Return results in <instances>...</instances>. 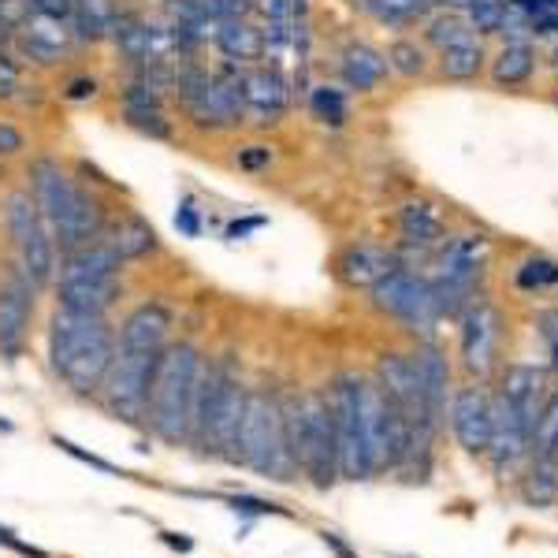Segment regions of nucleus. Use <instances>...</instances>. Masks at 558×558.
Here are the masks:
<instances>
[{"instance_id": "nucleus-12", "label": "nucleus", "mask_w": 558, "mask_h": 558, "mask_svg": "<svg viewBox=\"0 0 558 558\" xmlns=\"http://www.w3.org/2000/svg\"><path fill=\"white\" fill-rule=\"evenodd\" d=\"M186 112L197 128L223 131L246 120V101H242V75L239 71H223V75H209L205 86L194 97H186Z\"/></svg>"}, {"instance_id": "nucleus-33", "label": "nucleus", "mask_w": 558, "mask_h": 558, "mask_svg": "<svg viewBox=\"0 0 558 558\" xmlns=\"http://www.w3.org/2000/svg\"><path fill=\"white\" fill-rule=\"evenodd\" d=\"M384 57H387V68L399 71V75H407V78H417V75H425V71H428V52H425V45H417L413 38L391 41V49H387Z\"/></svg>"}, {"instance_id": "nucleus-51", "label": "nucleus", "mask_w": 558, "mask_h": 558, "mask_svg": "<svg viewBox=\"0 0 558 558\" xmlns=\"http://www.w3.org/2000/svg\"><path fill=\"white\" fill-rule=\"evenodd\" d=\"M265 220H246V223H231L228 228V239H239V235H246V231H254V228H260Z\"/></svg>"}, {"instance_id": "nucleus-8", "label": "nucleus", "mask_w": 558, "mask_h": 558, "mask_svg": "<svg viewBox=\"0 0 558 558\" xmlns=\"http://www.w3.org/2000/svg\"><path fill=\"white\" fill-rule=\"evenodd\" d=\"M357 399H362V439L368 473H380L387 465H402L410 458V425L402 421V413L384 399L380 384L362 380Z\"/></svg>"}, {"instance_id": "nucleus-41", "label": "nucleus", "mask_w": 558, "mask_h": 558, "mask_svg": "<svg viewBox=\"0 0 558 558\" xmlns=\"http://www.w3.org/2000/svg\"><path fill=\"white\" fill-rule=\"evenodd\" d=\"M525 26H529V34H536V38H555L558 34V4L539 8V12H529Z\"/></svg>"}, {"instance_id": "nucleus-11", "label": "nucleus", "mask_w": 558, "mask_h": 558, "mask_svg": "<svg viewBox=\"0 0 558 558\" xmlns=\"http://www.w3.org/2000/svg\"><path fill=\"white\" fill-rule=\"evenodd\" d=\"M373 305L380 313H391L410 328L428 331L432 324L439 320V305L436 294H432V283L425 276L410 272V268H395L391 276H384L380 283L373 287Z\"/></svg>"}, {"instance_id": "nucleus-28", "label": "nucleus", "mask_w": 558, "mask_h": 558, "mask_svg": "<svg viewBox=\"0 0 558 558\" xmlns=\"http://www.w3.org/2000/svg\"><path fill=\"white\" fill-rule=\"evenodd\" d=\"M399 231L410 246H436L444 239V220L428 202H407L399 209Z\"/></svg>"}, {"instance_id": "nucleus-5", "label": "nucleus", "mask_w": 558, "mask_h": 558, "mask_svg": "<svg viewBox=\"0 0 558 558\" xmlns=\"http://www.w3.org/2000/svg\"><path fill=\"white\" fill-rule=\"evenodd\" d=\"M287 421V447H291L294 465L310 476L317 488H331L339 476V447L336 425H331V402L324 395H302V399L283 402Z\"/></svg>"}, {"instance_id": "nucleus-30", "label": "nucleus", "mask_w": 558, "mask_h": 558, "mask_svg": "<svg viewBox=\"0 0 558 558\" xmlns=\"http://www.w3.org/2000/svg\"><path fill=\"white\" fill-rule=\"evenodd\" d=\"M484 45L476 38H465L458 45H447L444 52H439V75L451 78V83H470L484 71Z\"/></svg>"}, {"instance_id": "nucleus-46", "label": "nucleus", "mask_w": 558, "mask_h": 558, "mask_svg": "<svg viewBox=\"0 0 558 558\" xmlns=\"http://www.w3.org/2000/svg\"><path fill=\"white\" fill-rule=\"evenodd\" d=\"M52 444H57L60 447V451H64V454H71V458H78V462H86V465H94V470H101V473H116L112 470V465H108V462H101V458H94V454H86V451H78V447L75 444H71V439H52Z\"/></svg>"}, {"instance_id": "nucleus-22", "label": "nucleus", "mask_w": 558, "mask_h": 558, "mask_svg": "<svg viewBox=\"0 0 558 558\" xmlns=\"http://www.w3.org/2000/svg\"><path fill=\"white\" fill-rule=\"evenodd\" d=\"M123 294V283L120 276L112 279H60L57 283V302L64 310H75V313H97L105 317Z\"/></svg>"}, {"instance_id": "nucleus-39", "label": "nucleus", "mask_w": 558, "mask_h": 558, "mask_svg": "<svg viewBox=\"0 0 558 558\" xmlns=\"http://www.w3.org/2000/svg\"><path fill=\"white\" fill-rule=\"evenodd\" d=\"M20 49H23V57H31L34 64H41V68H52L68 57V45H52V41L31 38V34H20Z\"/></svg>"}, {"instance_id": "nucleus-21", "label": "nucleus", "mask_w": 558, "mask_h": 558, "mask_svg": "<svg viewBox=\"0 0 558 558\" xmlns=\"http://www.w3.org/2000/svg\"><path fill=\"white\" fill-rule=\"evenodd\" d=\"M410 357H413V368H417L421 387H425V402H428L432 425H439V421L447 417V384H451V368H447L444 350H439L428 339V343H421Z\"/></svg>"}, {"instance_id": "nucleus-34", "label": "nucleus", "mask_w": 558, "mask_h": 558, "mask_svg": "<svg viewBox=\"0 0 558 558\" xmlns=\"http://www.w3.org/2000/svg\"><path fill=\"white\" fill-rule=\"evenodd\" d=\"M510 12H514L510 0H476L473 8H465V20H470L473 34H502Z\"/></svg>"}, {"instance_id": "nucleus-20", "label": "nucleus", "mask_w": 558, "mask_h": 558, "mask_svg": "<svg viewBox=\"0 0 558 558\" xmlns=\"http://www.w3.org/2000/svg\"><path fill=\"white\" fill-rule=\"evenodd\" d=\"M488 265V239L484 235H458L444 242L436 257V276L432 279H451V283H476V276Z\"/></svg>"}, {"instance_id": "nucleus-53", "label": "nucleus", "mask_w": 558, "mask_h": 558, "mask_svg": "<svg viewBox=\"0 0 558 558\" xmlns=\"http://www.w3.org/2000/svg\"><path fill=\"white\" fill-rule=\"evenodd\" d=\"M547 458H551V465L558 470V436H555V447H551V454H547Z\"/></svg>"}, {"instance_id": "nucleus-55", "label": "nucleus", "mask_w": 558, "mask_h": 558, "mask_svg": "<svg viewBox=\"0 0 558 558\" xmlns=\"http://www.w3.org/2000/svg\"><path fill=\"white\" fill-rule=\"evenodd\" d=\"M4 38H8V26H4V23H0V45H4Z\"/></svg>"}, {"instance_id": "nucleus-2", "label": "nucleus", "mask_w": 558, "mask_h": 558, "mask_svg": "<svg viewBox=\"0 0 558 558\" xmlns=\"http://www.w3.org/2000/svg\"><path fill=\"white\" fill-rule=\"evenodd\" d=\"M202 354L191 343L165 347L153 368L149 402H146V425L153 436L165 444H186L194 428L197 407V380H202Z\"/></svg>"}, {"instance_id": "nucleus-49", "label": "nucleus", "mask_w": 558, "mask_h": 558, "mask_svg": "<svg viewBox=\"0 0 558 558\" xmlns=\"http://www.w3.org/2000/svg\"><path fill=\"white\" fill-rule=\"evenodd\" d=\"M97 94V83L94 78H75V83L68 86V97L71 101H86V97H94Z\"/></svg>"}, {"instance_id": "nucleus-48", "label": "nucleus", "mask_w": 558, "mask_h": 558, "mask_svg": "<svg viewBox=\"0 0 558 558\" xmlns=\"http://www.w3.org/2000/svg\"><path fill=\"white\" fill-rule=\"evenodd\" d=\"M20 149H23V134L12 123H0V157H12Z\"/></svg>"}, {"instance_id": "nucleus-19", "label": "nucleus", "mask_w": 558, "mask_h": 558, "mask_svg": "<svg viewBox=\"0 0 558 558\" xmlns=\"http://www.w3.org/2000/svg\"><path fill=\"white\" fill-rule=\"evenodd\" d=\"M544 391H547L544 368H536V365H510L507 373H502L499 395L521 413V421H525V425L533 428V432H536L539 413H544Z\"/></svg>"}, {"instance_id": "nucleus-1", "label": "nucleus", "mask_w": 558, "mask_h": 558, "mask_svg": "<svg viewBox=\"0 0 558 558\" xmlns=\"http://www.w3.org/2000/svg\"><path fill=\"white\" fill-rule=\"evenodd\" d=\"M116 357V331L97 313H75L60 305L49 324V362L52 373L71 391L97 395Z\"/></svg>"}, {"instance_id": "nucleus-15", "label": "nucleus", "mask_w": 558, "mask_h": 558, "mask_svg": "<svg viewBox=\"0 0 558 558\" xmlns=\"http://www.w3.org/2000/svg\"><path fill=\"white\" fill-rule=\"evenodd\" d=\"M529 444H533V428L521 421V413L510 407L502 395L492 399V439H488V454L495 470H510L518 458H525Z\"/></svg>"}, {"instance_id": "nucleus-26", "label": "nucleus", "mask_w": 558, "mask_h": 558, "mask_svg": "<svg viewBox=\"0 0 558 558\" xmlns=\"http://www.w3.org/2000/svg\"><path fill=\"white\" fill-rule=\"evenodd\" d=\"M213 38H216V49L228 60H235V64H250V60H260L268 52L265 31H257L250 20H223L216 26Z\"/></svg>"}, {"instance_id": "nucleus-50", "label": "nucleus", "mask_w": 558, "mask_h": 558, "mask_svg": "<svg viewBox=\"0 0 558 558\" xmlns=\"http://www.w3.org/2000/svg\"><path fill=\"white\" fill-rule=\"evenodd\" d=\"M510 4H514L521 15H529V12H539V8H551V4H558V0H510Z\"/></svg>"}, {"instance_id": "nucleus-24", "label": "nucleus", "mask_w": 558, "mask_h": 558, "mask_svg": "<svg viewBox=\"0 0 558 558\" xmlns=\"http://www.w3.org/2000/svg\"><path fill=\"white\" fill-rule=\"evenodd\" d=\"M387 57L380 49H373V45L365 41H350L343 49V57H339V75H343V83L350 89H357V94H368V89H376L387 78Z\"/></svg>"}, {"instance_id": "nucleus-43", "label": "nucleus", "mask_w": 558, "mask_h": 558, "mask_svg": "<svg viewBox=\"0 0 558 558\" xmlns=\"http://www.w3.org/2000/svg\"><path fill=\"white\" fill-rule=\"evenodd\" d=\"M539 336H544L547 350H551V368L558 373V313H544L539 317Z\"/></svg>"}, {"instance_id": "nucleus-25", "label": "nucleus", "mask_w": 558, "mask_h": 558, "mask_svg": "<svg viewBox=\"0 0 558 558\" xmlns=\"http://www.w3.org/2000/svg\"><path fill=\"white\" fill-rule=\"evenodd\" d=\"M123 272V257L105 239H94L86 246L71 250L60 268V279H112Z\"/></svg>"}, {"instance_id": "nucleus-10", "label": "nucleus", "mask_w": 558, "mask_h": 558, "mask_svg": "<svg viewBox=\"0 0 558 558\" xmlns=\"http://www.w3.org/2000/svg\"><path fill=\"white\" fill-rule=\"evenodd\" d=\"M362 376L347 373L331 387V425H336V447H339V476L357 481L368 476L365 439H362V399H357Z\"/></svg>"}, {"instance_id": "nucleus-4", "label": "nucleus", "mask_w": 558, "mask_h": 558, "mask_svg": "<svg viewBox=\"0 0 558 558\" xmlns=\"http://www.w3.org/2000/svg\"><path fill=\"white\" fill-rule=\"evenodd\" d=\"M246 410V391L228 365H202L191 444L213 458H235V439Z\"/></svg>"}, {"instance_id": "nucleus-17", "label": "nucleus", "mask_w": 558, "mask_h": 558, "mask_svg": "<svg viewBox=\"0 0 558 558\" xmlns=\"http://www.w3.org/2000/svg\"><path fill=\"white\" fill-rule=\"evenodd\" d=\"M168 336H172V310L160 302H146L123 320L120 328V343L123 350H149V354H160L168 347Z\"/></svg>"}, {"instance_id": "nucleus-54", "label": "nucleus", "mask_w": 558, "mask_h": 558, "mask_svg": "<svg viewBox=\"0 0 558 558\" xmlns=\"http://www.w3.org/2000/svg\"><path fill=\"white\" fill-rule=\"evenodd\" d=\"M551 68L558 71V45H555V52H551Z\"/></svg>"}, {"instance_id": "nucleus-9", "label": "nucleus", "mask_w": 558, "mask_h": 558, "mask_svg": "<svg viewBox=\"0 0 558 558\" xmlns=\"http://www.w3.org/2000/svg\"><path fill=\"white\" fill-rule=\"evenodd\" d=\"M157 357L160 354H149V350L116 347V357H112V365H108V376L101 384V399H105V407L120 421H128V425L146 421V402H149V384H153Z\"/></svg>"}, {"instance_id": "nucleus-40", "label": "nucleus", "mask_w": 558, "mask_h": 558, "mask_svg": "<svg viewBox=\"0 0 558 558\" xmlns=\"http://www.w3.org/2000/svg\"><path fill=\"white\" fill-rule=\"evenodd\" d=\"M123 112H128L131 128L146 131V134H153V138H168V134H172V128H168V120H165V112H160V108H123Z\"/></svg>"}, {"instance_id": "nucleus-14", "label": "nucleus", "mask_w": 558, "mask_h": 558, "mask_svg": "<svg viewBox=\"0 0 558 558\" xmlns=\"http://www.w3.org/2000/svg\"><path fill=\"white\" fill-rule=\"evenodd\" d=\"M34 291L38 287L26 279L23 268H12L0 283V354L15 357L26 343V328L34 317Z\"/></svg>"}, {"instance_id": "nucleus-6", "label": "nucleus", "mask_w": 558, "mask_h": 558, "mask_svg": "<svg viewBox=\"0 0 558 558\" xmlns=\"http://www.w3.org/2000/svg\"><path fill=\"white\" fill-rule=\"evenodd\" d=\"M235 462L250 465L260 476H272V481H291L294 458L291 447H287L283 402H276L272 395H246V410H242V425L235 439Z\"/></svg>"}, {"instance_id": "nucleus-52", "label": "nucleus", "mask_w": 558, "mask_h": 558, "mask_svg": "<svg viewBox=\"0 0 558 558\" xmlns=\"http://www.w3.org/2000/svg\"><path fill=\"white\" fill-rule=\"evenodd\" d=\"M476 0H436V8H447V12H465V8H473Z\"/></svg>"}, {"instance_id": "nucleus-37", "label": "nucleus", "mask_w": 558, "mask_h": 558, "mask_svg": "<svg viewBox=\"0 0 558 558\" xmlns=\"http://www.w3.org/2000/svg\"><path fill=\"white\" fill-rule=\"evenodd\" d=\"M518 287L521 291H544V287H555L558 283V265L547 257H529L525 265L518 268Z\"/></svg>"}, {"instance_id": "nucleus-7", "label": "nucleus", "mask_w": 558, "mask_h": 558, "mask_svg": "<svg viewBox=\"0 0 558 558\" xmlns=\"http://www.w3.org/2000/svg\"><path fill=\"white\" fill-rule=\"evenodd\" d=\"M4 220L12 231V242L20 250V268L34 287H49L57 276V242L38 209L31 191H15L4 202Z\"/></svg>"}, {"instance_id": "nucleus-29", "label": "nucleus", "mask_w": 558, "mask_h": 558, "mask_svg": "<svg viewBox=\"0 0 558 558\" xmlns=\"http://www.w3.org/2000/svg\"><path fill=\"white\" fill-rule=\"evenodd\" d=\"M105 242L123 260H134V257H146L149 250H157V231H153L142 216H123V220L105 235Z\"/></svg>"}, {"instance_id": "nucleus-42", "label": "nucleus", "mask_w": 558, "mask_h": 558, "mask_svg": "<svg viewBox=\"0 0 558 558\" xmlns=\"http://www.w3.org/2000/svg\"><path fill=\"white\" fill-rule=\"evenodd\" d=\"M75 4L78 0H26V8H34V12H45V15H57V20L71 23V15H75Z\"/></svg>"}, {"instance_id": "nucleus-16", "label": "nucleus", "mask_w": 558, "mask_h": 558, "mask_svg": "<svg viewBox=\"0 0 558 558\" xmlns=\"http://www.w3.org/2000/svg\"><path fill=\"white\" fill-rule=\"evenodd\" d=\"M451 425L458 444L470 454H484L492 439V399L481 391V387H465V391L454 395L451 407Z\"/></svg>"}, {"instance_id": "nucleus-23", "label": "nucleus", "mask_w": 558, "mask_h": 558, "mask_svg": "<svg viewBox=\"0 0 558 558\" xmlns=\"http://www.w3.org/2000/svg\"><path fill=\"white\" fill-rule=\"evenodd\" d=\"M336 268L347 287H368L373 291L384 276H391L399 268V254H387L380 246H350L339 254Z\"/></svg>"}, {"instance_id": "nucleus-3", "label": "nucleus", "mask_w": 558, "mask_h": 558, "mask_svg": "<svg viewBox=\"0 0 558 558\" xmlns=\"http://www.w3.org/2000/svg\"><path fill=\"white\" fill-rule=\"evenodd\" d=\"M31 197L38 202L45 223H49L52 239L60 242L64 254L101 239V205L57 160L38 157L31 165Z\"/></svg>"}, {"instance_id": "nucleus-38", "label": "nucleus", "mask_w": 558, "mask_h": 558, "mask_svg": "<svg viewBox=\"0 0 558 558\" xmlns=\"http://www.w3.org/2000/svg\"><path fill=\"white\" fill-rule=\"evenodd\" d=\"M257 0H194L197 15H205V20L213 23H223V20H246L250 12H254Z\"/></svg>"}, {"instance_id": "nucleus-44", "label": "nucleus", "mask_w": 558, "mask_h": 558, "mask_svg": "<svg viewBox=\"0 0 558 558\" xmlns=\"http://www.w3.org/2000/svg\"><path fill=\"white\" fill-rule=\"evenodd\" d=\"M175 228L183 231L186 239H197V235H202V220H197V209H194L191 202L179 205V213H175Z\"/></svg>"}, {"instance_id": "nucleus-36", "label": "nucleus", "mask_w": 558, "mask_h": 558, "mask_svg": "<svg viewBox=\"0 0 558 558\" xmlns=\"http://www.w3.org/2000/svg\"><path fill=\"white\" fill-rule=\"evenodd\" d=\"M310 108H313V116H317L320 123H331V128H339V123L347 120V97H343V89H336V86H317V89H313Z\"/></svg>"}, {"instance_id": "nucleus-32", "label": "nucleus", "mask_w": 558, "mask_h": 558, "mask_svg": "<svg viewBox=\"0 0 558 558\" xmlns=\"http://www.w3.org/2000/svg\"><path fill=\"white\" fill-rule=\"evenodd\" d=\"M465 38H473V31H470V20H465L462 12H447L444 8V12H436L425 20V41L432 45V49L444 52L447 45H458Z\"/></svg>"}, {"instance_id": "nucleus-47", "label": "nucleus", "mask_w": 558, "mask_h": 558, "mask_svg": "<svg viewBox=\"0 0 558 558\" xmlns=\"http://www.w3.org/2000/svg\"><path fill=\"white\" fill-rule=\"evenodd\" d=\"M20 89V68L8 57H0V97H12Z\"/></svg>"}, {"instance_id": "nucleus-13", "label": "nucleus", "mask_w": 558, "mask_h": 558, "mask_svg": "<svg viewBox=\"0 0 558 558\" xmlns=\"http://www.w3.org/2000/svg\"><path fill=\"white\" fill-rule=\"evenodd\" d=\"M502 317L492 302H473L462 317V362L473 376H488L499 354Z\"/></svg>"}, {"instance_id": "nucleus-27", "label": "nucleus", "mask_w": 558, "mask_h": 558, "mask_svg": "<svg viewBox=\"0 0 558 558\" xmlns=\"http://www.w3.org/2000/svg\"><path fill=\"white\" fill-rule=\"evenodd\" d=\"M536 60L539 57H536V49L529 41H507L499 52H495V60H492V83L495 86H507V89L533 83Z\"/></svg>"}, {"instance_id": "nucleus-31", "label": "nucleus", "mask_w": 558, "mask_h": 558, "mask_svg": "<svg viewBox=\"0 0 558 558\" xmlns=\"http://www.w3.org/2000/svg\"><path fill=\"white\" fill-rule=\"evenodd\" d=\"M357 8L387 26H410V23L428 20L432 15L421 0H357Z\"/></svg>"}, {"instance_id": "nucleus-45", "label": "nucleus", "mask_w": 558, "mask_h": 558, "mask_svg": "<svg viewBox=\"0 0 558 558\" xmlns=\"http://www.w3.org/2000/svg\"><path fill=\"white\" fill-rule=\"evenodd\" d=\"M268 160H272V149H268V146H246L239 153V168H246V172L268 168Z\"/></svg>"}, {"instance_id": "nucleus-18", "label": "nucleus", "mask_w": 558, "mask_h": 558, "mask_svg": "<svg viewBox=\"0 0 558 558\" xmlns=\"http://www.w3.org/2000/svg\"><path fill=\"white\" fill-rule=\"evenodd\" d=\"M242 101H246V116H254V123H279V116L287 112L283 75L272 68L242 71Z\"/></svg>"}, {"instance_id": "nucleus-35", "label": "nucleus", "mask_w": 558, "mask_h": 558, "mask_svg": "<svg viewBox=\"0 0 558 558\" xmlns=\"http://www.w3.org/2000/svg\"><path fill=\"white\" fill-rule=\"evenodd\" d=\"M116 41H120L123 57L131 60V64H146V52H149V26L138 23V20H116L112 26Z\"/></svg>"}]
</instances>
